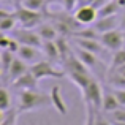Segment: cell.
<instances>
[{
    "mask_svg": "<svg viewBox=\"0 0 125 125\" xmlns=\"http://www.w3.org/2000/svg\"><path fill=\"white\" fill-rule=\"evenodd\" d=\"M14 125H16V124H14Z\"/></svg>",
    "mask_w": 125,
    "mask_h": 125,
    "instance_id": "obj_35",
    "label": "cell"
},
{
    "mask_svg": "<svg viewBox=\"0 0 125 125\" xmlns=\"http://www.w3.org/2000/svg\"><path fill=\"white\" fill-rule=\"evenodd\" d=\"M14 57H16V54L8 51V49H2V52H0V67H2V74L5 79L8 76V71L11 68V63L14 60Z\"/></svg>",
    "mask_w": 125,
    "mask_h": 125,
    "instance_id": "obj_20",
    "label": "cell"
},
{
    "mask_svg": "<svg viewBox=\"0 0 125 125\" xmlns=\"http://www.w3.org/2000/svg\"><path fill=\"white\" fill-rule=\"evenodd\" d=\"M119 29L120 30H125V10H122L119 14Z\"/></svg>",
    "mask_w": 125,
    "mask_h": 125,
    "instance_id": "obj_30",
    "label": "cell"
},
{
    "mask_svg": "<svg viewBox=\"0 0 125 125\" xmlns=\"http://www.w3.org/2000/svg\"><path fill=\"white\" fill-rule=\"evenodd\" d=\"M92 2H94V0H85V3H92Z\"/></svg>",
    "mask_w": 125,
    "mask_h": 125,
    "instance_id": "obj_33",
    "label": "cell"
},
{
    "mask_svg": "<svg viewBox=\"0 0 125 125\" xmlns=\"http://www.w3.org/2000/svg\"><path fill=\"white\" fill-rule=\"evenodd\" d=\"M49 95H51V98H52V106L57 109L59 114L65 116V114L68 113V106H67V103H65V100H63L60 85H54V87L51 89V94Z\"/></svg>",
    "mask_w": 125,
    "mask_h": 125,
    "instance_id": "obj_13",
    "label": "cell"
},
{
    "mask_svg": "<svg viewBox=\"0 0 125 125\" xmlns=\"http://www.w3.org/2000/svg\"><path fill=\"white\" fill-rule=\"evenodd\" d=\"M122 104L119 103V100H117V97L113 94V90L106 92V94L103 95V104H101V111L103 113H113V111H116L117 108H120Z\"/></svg>",
    "mask_w": 125,
    "mask_h": 125,
    "instance_id": "obj_18",
    "label": "cell"
},
{
    "mask_svg": "<svg viewBox=\"0 0 125 125\" xmlns=\"http://www.w3.org/2000/svg\"><path fill=\"white\" fill-rule=\"evenodd\" d=\"M122 5L119 3V0H108L100 10H98V18H106V16H114L119 14L122 11Z\"/></svg>",
    "mask_w": 125,
    "mask_h": 125,
    "instance_id": "obj_17",
    "label": "cell"
},
{
    "mask_svg": "<svg viewBox=\"0 0 125 125\" xmlns=\"http://www.w3.org/2000/svg\"><path fill=\"white\" fill-rule=\"evenodd\" d=\"M79 5H83L81 0H62V6L65 8V11H73Z\"/></svg>",
    "mask_w": 125,
    "mask_h": 125,
    "instance_id": "obj_27",
    "label": "cell"
},
{
    "mask_svg": "<svg viewBox=\"0 0 125 125\" xmlns=\"http://www.w3.org/2000/svg\"><path fill=\"white\" fill-rule=\"evenodd\" d=\"M55 43H57V48H59V52H60V59L62 60H63L65 57H68V55L73 54L70 44H68L67 37H60V35H59V37L55 38Z\"/></svg>",
    "mask_w": 125,
    "mask_h": 125,
    "instance_id": "obj_23",
    "label": "cell"
},
{
    "mask_svg": "<svg viewBox=\"0 0 125 125\" xmlns=\"http://www.w3.org/2000/svg\"><path fill=\"white\" fill-rule=\"evenodd\" d=\"M35 30L38 32V35L43 38V41H46V40H55V38L59 37V32H57V29H55V25H54V22H48V21H43L40 25H38Z\"/></svg>",
    "mask_w": 125,
    "mask_h": 125,
    "instance_id": "obj_15",
    "label": "cell"
},
{
    "mask_svg": "<svg viewBox=\"0 0 125 125\" xmlns=\"http://www.w3.org/2000/svg\"><path fill=\"white\" fill-rule=\"evenodd\" d=\"M18 25H19V22H18L14 11H6V10L0 11V32L2 33L13 32L14 29H18Z\"/></svg>",
    "mask_w": 125,
    "mask_h": 125,
    "instance_id": "obj_11",
    "label": "cell"
},
{
    "mask_svg": "<svg viewBox=\"0 0 125 125\" xmlns=\"http://www.w3.org/2000/svg\"><path fill=\"white\" fill-rule=\"evenodd\" d=\"M100 41L103 44V48L106 51L116 52L119 49H122L125 46V40H124V32L120 29H116V30L106 32V33H101Z\"/></svg>",
    "mask_w": 125,
    "mask_h": 125,
    "instance_id": "obj_6",
    "label": "cell"
},
{
    "mask_svg": "<svg viewBox=\"0 0 125 125\" xmlns=\"http://www.w3.org/2000/svg\"><path fill=\"white\" fill-rule=\"evenodd\" d=\"M13 97L10 94L8 87H2V92H0V111H8L13 108Z\"/></svg>",
    "mask_w": 125,
    "mask_h": 125,
    "instance_id": "obj_24",
    "label": "cell"
},
{
    "mask_svg": "<svg viewBox=\"0 0 125 125\" xmlns=\"http://www.w3.org/2000/svg\"><path fill=\"white\" fill-rule=\"evenodd\" d=\"M38 81L40 79L29 70L27 73L19 76L14 83H11V85L14 89H18V90H35V89H38Z\"/></svg>",
    "mask_w": 125,
    "mask_h": 125,
    "instance_id": "obj_9",
    "label": "cell"
},
{
    "mask_svg": "<svg viewBox=\"0 0 125 125\" xmlns=\"http://www.w3.org/2000/svg\"><path fill=\"white\" fill-rule=\"evenodd\" d=\"M41 51L44 54V57L51 62H55V60H62L60 59V52H59V48H57V43L55 40H46L43 41L41 44Z\"/></svg>",
    "mask_w": 125,
    "mask_h": 125,
    "instance_id": "obj_16",
    "label": "cell"
},
{
    "mask_svg": "<svg viewBox=\"0 0 125 125\" xmlns=\"http://www.w3.org/2000/svg\"><path fill=\"white\" fill-rule=\"evenodd\" d=\"M16 55H18L19 59H22L24 62H27L29 65L37 63V62L43 60L41 57H44L41 48H35V46H25V44H21V48H19V51H18V54H16Z\"/></svg>",
    "mask_w": 125,
    "mask_h": 125,
    "instance_id": "obj_8",
    "label": "cell"
},
{
    "mask_svg": "<svg viewBox=\"0 0 125 125\" xmlns=\"http://www.w3.org/2000/svg\"><path fill=\"white\" fill-rule=\"evenodd\" d=\"M113 125H125V122H111Z\"/></svg>",
    "mask_w": 125,
    "mask_h": 125,
    "instance_id": "obj_31",
    "label": "cell"
},
{
    "mask_svg": "<svg viewBox=\"0 0 125 125\" xmlns=\"http://www.w3.org/2000/svg\"><path fill=\"white\" fill-rule=\"evenodd\" d=\"M113 90V94L117 97V100H119V103L125 106V89H111Z\"/></svg>",
    "mask_w": 125,
    "mask_h": 125,
    "instance_id": "obj_28",
    "label": "cell"
},
{
    "mask_svg": "<svg viewBox=\"0 0 125 125\" xmlns=\"http://www.w3.org/2000/svg\"><path fill=\"white\" fill-rule=\"evenodd\" d=\"M74 18L81 25H92L98 19V10L95 8L92 3H83L76 8L74 11Z\"/></svg>",
    "mask_w": 125,
    "mask_h": 125,
    "instance_id": "obj_7",
    "label": "cell"
},
{
    "mask_svg": "<svg viewBox=\"0 0 125 125\" xmlns=\"http://www.w3.org/2000/svg\"><path fill=\"white\" fill-rule=\"evenodd\" d=\"M29 70H30V65L16 55L14 60H13V63H11V68H10V71H8V76H6V79H8L10 83H14V81L18 79L19 76H22L24 73H27Z\"/></svg>",
    "mask_w": 125,
    "mask_h": 125,
    "instance_id": "obj_12",
    "label": "cell"
},
{
    "mask_svg": "<svg viewBox=\"0 0 125 125\" xmlns=\"http://www.w3.org/2000/svg\"><path fill=\"white\" fill-rule=\"evenodd\" d=\"M108 84L113 89H125V76L119 71H108Z\"/></svg>",
    "mask_w": 125,
    "mask_h": 125,
    "instance_id": "obj_22",
    "label": "cell"
},
{
    "mask_svg": "<svg viewBox=\"0 0 125 125\" xmlns=\"http://www.w3.org/2000/svg\"><path fill=\"white\" fill-rule=\"evenodd\" d=\"M48 106H52L51 95L43 94L38 89H35V90H21V94H19V104H18L19 113H30V111L43 109V108H48Z\"/></svg>",
    "mask_w": 125,
    "mask_h": 125,
    "instance_id": "obj_1",
    "label": "cell"
},
{
    "mask_svg": "<svg viewBox=\"0 0 125 125\" xmlns=\"http://www.w3.org/2000/svg\"><path fill=\"white\" fill-rule=\"evenodd\" d=\"M30 71L38 78V79H44V78H54V79H62V78L67 76L63 70H59L55 68L54 62L48 60V59H43V60L37 62V63L30 65Z\"/></svg>",
    "mask_w": 125,
    "mask_h": 125,
    "instance_id": "obj_3",
    "label": "cell"
},
{
    "mask_svg": "<svg viewBox=\"0 0 125 125\" xmlns=\"http://www.w3.org/2000/svg\"><path fill=\"white\" fill-rule=\"evenodd\" d=\"M14 13H16V18H18L19 27H24V29H37L44 21L43 11H33V10L25 8L24 5H16Z\"/></svg>",
    "mask_w": 125,
    "mask_h": 125,
    "instance_id": "obj_2",
    "label": "cell"
},
{
    "mask_svg": "<svg viewBox=\"0 0 125 125\" xmlns=\"http://www.w3.org/2000/svg\"><path fill=\"white\" fill-rule=\"evenodd\" d=\"M122 32H124V40H125V30H122Z\"/></svg>",
    "mask_w": 125,
    "mask_h": 125,
    "instance_id": "obj_34",
    "label": "cell"
},
{
    "mask_svg": "<svg viewBox=\"0 0 125 125\" xmlns=\"http://www.w3.org/2000/svg\"><path fill=\"white\" fill-rule=\"evenodd\" d=\"M14 2H16V5H21V3L24 2V0H14Z\"/></svg>",
    "mask_w": 125,
    "mask_h": 125,
    "instance_id": "obj_32",
    "label": "cell"
},
{
    "mask_svg": "<svg viewBox=\"0 0 125 125\" xmlns=\"http://www.w3.org/2000/svg\"><path fill=\"white\" fill-rule=\"evenodd\" d=\"M74 44L81 49H85V51H90L94 54H100L103 44H101L100 40H92V38H79V37H74Z\"/></svg>",
    "mask_w": 125,
    "mask_h": 125,
    "instance_id": "obj_14",
    "label": "cell"
},
{
    "mask_svg": "<svg viewBox=\"0 0 125 125\" xmlns=\"http://www.w3.org/2000/svg\"><path fill=\"white\" fill-rule=\"evenodd\" d=\"M8 43H10V37L6 33H3L2 38H0V48H2V49H6V48H8Z\"/></svg>",
    "mask_w": 125,
    "mask_h": 125,
    "instance_id": "obj_29",
    "label": "cell"
},
{
    "mask_svg": "<svg viewBox=\"0 0 125 125\" xmlns=\"http://www.w3.org/2000/svg\"><path fill=\"white\" fill-rule=\"evenodd\" d=\"M11 35L16 38L21 44L25 46H35V48H41L43 44V38L38 35V32L35 29H24V27H18L11 32Z\"/></svg>",
    "mask_w": 125,
    "mask_h": 125,
    "instance_id": "obj_5",
    "label": "cell"
},
{
    "mask_svg": "<svg viewBox=\"0 0 125 125\" xmlns=\"http://www.w3.org/2000/svg\"><path fill=\"white\" fill-rule=\"evenodd\" d=\"M74 54H76L78 57H79V60L83 62L84 65H87L90 70L98 65V54H94V52L85 51V49H81V48H78Z\"/></svg>",
    "mask_w": 125,
    "mask_h": 125,
    "instance_id": "obj_19",
    "label": "cell"
},
{
    "mask_svg": "<svg viewBox=\"0 0 125 125\" xmlns=\"http://www.w3.org/2000/svg\"><path fill=\"white\" fill-rule=\"evenodd\" d=\"M81 94H83V98L85 101V106L94 108L95 111L101 109V104H103V95L104 94H103V90H101L100 83H98L95 78L89 83L87 87H84L83 90H81Z\"/></svg>",
    "mask_w": 125,
    "mask_h": 125,
    "instance_id": "obj_4",
    "label": "cell"
},
{
    "mask_svg": "<svg viewBox=\"0 0 125 125\" xmlns=\"http://www.w3.org/2000/svg\"><path fill=\"white\" fill-rule=\"evenodd\" d=\"M106 117L111 120V122H125V106L117 108L113 113H108Z\"/></svg>",
    "mask_w": 125,
    "mask_h": 125,
    "instance_id": "obj_26",
    "label": "cell"
},
{
    "mask_svg": "<svg viewBox=\"0 0 125 125\" xmlns=\"http://www.w3.org/2000/svg\"><path fill=\"white\" fill-rule=\"evenodd\" d=\"M119 14L106 16V18H98L92 25L95 27V30L100 35L106 33V32H111V30H116V29H119Z\"/></svg>",
    "mask_w": 125,
    "mask_h": 125,
    "instance_id": "obj_10",
    "label": "cell"
},
{
    "mask_svg": "<svg viewBox=\"0 0 125 125\" xmlns=\"http://www.w3.org/2000/svg\"><path fill=\"white\" fill-rule=\"evenodd\" d=\"M21 5H24L29 10H33V11H43L46 8V0H24Z\"/></svg>",
    "mask_w": 125,
    "mask_h": 125,
    "instance_id": "obj_25",
    "label": "cell"
},
{
    "mask_svg": "<svg viewBox=\"0 0 125 125\" xmlns=\"http://www.w3.org/2000/svg\"><path fill=\"white\" fill-rule=\"evenodd\" d=\"M125 65V49H119V51L113 52V57H111L109 67H108V71H116L119 68H122Z\"/></svg>",
    "mask_w": 125,
    "mask_h": 125,
    "instance_id": "obj_21",
    "label": "cell"
}]
</instances>
